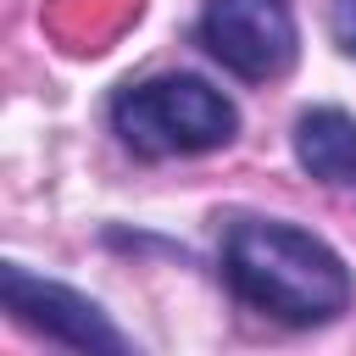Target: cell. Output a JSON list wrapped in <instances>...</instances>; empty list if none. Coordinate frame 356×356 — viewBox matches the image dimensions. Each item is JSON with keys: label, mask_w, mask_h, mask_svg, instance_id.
I'll use <instances>...</instances> for the list:
<instances>
[{"label": "cell", "mask_w": 356, "mask_h": 356, "mask_svg": "<svg viewBox=\"0 0 356 356\" xmlns=\"http://www.w3.org/2000/svg\"><path fill=\"white\" fill-rule=\"evenodd\" d=\"M295 161L328 184V189H345L356 195V117L334 111V106H317L295 122Z\"/></svg>", "instance_id": "5b68a950"}, {"label": "cell", "mask_w": 356, "mask_h": 356, "mask_svg": "<svg viewBox=\"0 0 356 356\" xmlns=\"http://www.w3.org/2000/svg\"><path fill=\"white\" fill-rule=\"evenodd\" d=\"M222 273L239 300H250L256 312H267L289 328L334 323L350 306L345 261L317 234H306L295 222L239 217L222 239Z\"/></svg>", "instance_id": "6da1fadb"}, {"label": "cell", "mask_w": 356, "mask_h": 356, "mask_svg": "<svg viewBox=\"0 0 356 356\" xmlns=\"http://www.w3.org/2000/svg\"><path fill=\"white\" fill-rule=\"evenodd\" d=\"M334 39H339V50L356 56V0H334Z\"/></svg>", "instance_id": "8992f818"}, {"label": "cell", "mask_w": 356, "mask_h": 356, "mask_svg": "<svg viewBox=\"0 0 356 356\" xmlns=\"http://www.w3.org/2000/svg\"><path fill=\"white\" fill-rule=\"evenodd\" d=\"M200 44L234 78H284L295 61V11L289 0H211L200 17Z\"/></svg>", "instance_id": "3957f363"}, {"label": "cell", "mask_w": 356, "mask_h": 356, "mask_svg": "<svg viewBox=\"0 0 356 356\" xmlns=\"http://www.w3.org/2000/svg\"><path fill=\"white\" fill-rule=\"evenodd\" d=\"M111 128L134 156H200L234 139L239 111L222 89H211L195 72H167L150 83H128L111 100Z\"/></svg>", "instance_id": "7a4b0ae2"}, {"label": "cell", "mask_w": 356, "mask_h": 356, "mask_svg": "<svg viewBox=\"0 0 356 356\" xmlns=\"http://www.w3.org/2000/svg\"><path fill=\"white\" fill-rule=\"evenodd\" d=\"M0 300H6V312H11L22 328H33V334H44V339H56V345H72V350H128V339L100 317L95 300H83V295L67 289V284L33 278V273L17 267V261L0 267Z\"/></svg>", "instance_id": "277c9868"}]
</instances>
